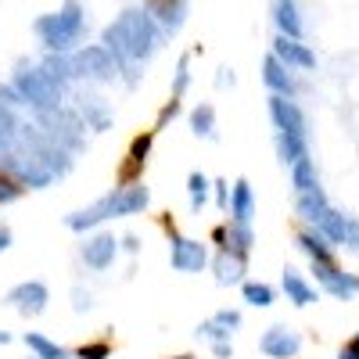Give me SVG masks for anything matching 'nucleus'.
Listing matches in <instances>:
<instances>
[{
    "instance_id": "9d476101",
    "label": "nucleus",
    "mask_w": 359,
    "mask_h": 359,
    "mask_svg": "<svg viewBox=\"0 0 359 359\" xmlns=\"http://www.w3.org/2000/svg\"><path fill=\"white\" fill-rule=\"evenodd\" d=\"M79 25H83L79 8H76V4H69L62 15L43 18V22H40V33H43L47 47H54V50H65V47H69V43L79 36Z\"/></svg>"
},
{
    "instance_id": "37998d69",
    "label": "nucleus",
    "mask_w": 359,
    "mask_h": 359,
    "mask_svg": "<svg viewBox=\"0 0 359 359\" xmlns=\"http://www.w3.org/2000/svg\"><path fill=\"white\" fill-rule=\"evenodd\" d=\"M0 345H11V334L8 331H0Z\"/></svg>"
},
{
    "instance_id": "0eeeda50",
    "label": "nucleus",
    "mask_w": 359,
    "mask_h": 359,
    "mask_svg": "<svg viewBox=\"0 0 359 359\" xmlns=\"http://www.w3.org/2000/svg\"><path fill=\"white\" fill-rule=\"evenodd\" d=\"M4 306H11L18 316L25 320H33V316H43L47 306H50V291L43 280H22L15 284L8 294H4Z\"/></svg>"
},
{
    "instance_id": "f8f14e48",
    "label": "nucleus",
    "mask_w": 359,
    "mask_h": 359,
    "mask_svg": "<svg viewBox=\"0 0 359 359\" xmlns=\"http://www.w3.org/2000/svg\"><path fill=\"white\" fill-rule=\"evenodd\" d=\"M151 144H155V130L133 137L130 151H126V162H123V169H118V184H144V169H147V158H151Z\"/></svg>"
},
{
    "instance_id": "423d86ee",
    "label": "nucleus",
    "mask_w": 359,
    "mask_h": 359,
    "mask_svg": "<svg viewBox=\"0 0 359 359\" xmlns=\"http://www.w3.org/2000/svg\"><path fill=\"white\" fill-rule=\"evenodd\" d=\"M40 126H43V133L57 144V147H65V151H79L83 147V130H86V123L79 115H72V111H62V108H54V111H43L40 115Z\"/></svg>"
},
{
    "instance_id": "58836bf2",
    "label": "nucleus",
    "mask_w": 359,
    "mask_h": 359,
    "mask_svg": "<svg viewBox=\"0 0 359 359\" xmlns=\"http://www.w3.org/2000/svg\"><path fill=\"white\" fill-rule=\"evenodd\" d=\"M338 359H359V334H355V338H348V341L341 345Z\"/></svg>"
},
{
    "instance_id": "2eb2a0df",
    "label": "nucleus",
    "mask_w": 359,
    "mask_h": 359,
    "mask_svg": "<svg viewBox=\"0 0 359 359\" xmlns=\"http://www.w3.org/2000/svg\"><path fill=\"white\" fill-rule=\"evenodd\" d=\"M111 198H115V219L140 216L151 205V191L144 184H118V187H111Z\"/></svg>"
},
{
    "instance_id": "4468645a",
    "label": "nucleus",
    "mask_w": 359,
    "mask_h": 359,
    "mask_svg": "<svg viewBox=\"0 0 359 359\" xmlns=\"http://www.w3.org/2000/svg\"><path fill=\"white\" fill-rule=\"evenodd\" d=\"M208 269H212V277H216L219 287H241L245 284V273H248V259L230 252V248H216Z\"/></svg>"
},
{
    "instance_id": "b1692460",
    "label": "nucleus",
    "mask_w": 359,
    "mask_h": 359,
    "mask_svg": "<svg viewBox=\"0 0 359 359\" xmlns=\"http://www.w3.org/2000/svg\"><path fill=\"white\" fill-rule=\"evenodd\" d=\"M187 198H191V212H194V216L208 205V198H212V180H208L201 169H194V172L187 176Z\"/></svg>"
},
{
    "instance_id": "72a5a7b5",
    "label": "nucleus",
    "mask_w": 359,
    "mask_h": 359,
    "mask_svg": "<svg viewBox=\"0 0 359 359\" xmlns=\"http://www.w3.org/2000/svg\"><path fill=\"white\" fill-rule=\"evenodd\" d=\"M212 201L219 212H230V180H212Z\"/></svg>"
},
{
    "instance_id": "a878e982",
    "label": "nucleus",
    "mask_w": 359,
    "mask_h": 359,
    "mask_svg": "<svg viewBox=\"0 0 359 359\" xmlns=\"http://www.w3.org/2000/svg\"><path fill=\"white\" fill-rule=\"evenodd\" d=\"M241 298L252 306V309H269L277 302V291L269 287V284H262V280H245L241 284Z\"/></svg>"
},
{
    "instance_id": "39448f33",
    "label": "nucleus",
    "mask_w": 359,
    "mask_h": 359,
    "mask_svg": "<svg viewBox=\"0 0 359 359\" xmlns=\"http://www.w3.org/2000/svg\"><path fill=\"white\" fill-rule=\"evenodd\" d=\"M165 233H169V266L176 273H201L208 269L212 255H208V245L205 241H194V237H184L169 219H162Z\"/></svg>"
},
{
    "instance_id": "412c9836",
    "label": "nucleus",
    "mask_w": 359,
    "mask_h": 359,
    "mask_svg": "<svg viewBox=\"0 0 359 359\" xmlns=\"http://www.w3.org/2000/svg\"><path fill=\"white\" fill-rule=\"evenodd\" d=\"M277 57L287 65V69H313L316 65V57L298 43V40H291V36H280L277 40Z\"/></svg>"
},
{
    "instance_id": "9b49d317",
    "label": "nucleus",
    "mask_w": 359,
    "mask_h": 359,
    "mask_svg": "<svg viewBox=\"0 0 359 359\" xmlns=\"http://www.w3.org/2000/svg\"><path fill=\"white\" fill-rule=\"evenodd\" d=\"M259 352L266 359H298V352H302V334L291 331V327H284V323H273V327L262 331Z\"/></svg>"
},
{
    "instance_id": "4be33fe9",
    "label": "nucleus",
    "mask_w": 359,
    "mask_h": 359,
    "mask_svg": "<svg viewBox=\"0 0 359 359\" xmlns=\"http://www.w3.org/2000/svg\"><path fill=\"white\" fill-rule=\"evenodd\" d=\"M223 248H230V252H237V255H252V248H255V230L252 226H245V223H233V219H226V245Z\"/></svg>"
},
{
    "instance_id": "aec40b11",
    "label": "nucleus",
    "mask_w": 359,
    "mask_h": 359,
    "mask_svg": "<svg viewBox=\"0 0 359 359\" xmlns=\"http://www.w3.org/2000/svg\"><path fill=\"white\" fill-rule=\"evenodd\" d=\"M262 79H266V86L273 90V94H280V97H291V94H294V79H291L287 65L280 62L277 54L266 62V72H262Z\"/></svg>"
},
{
    "instance_id": "6ab92c4d",
    "label": "nucleus",
    "mask_w": 359,
    "mask_h": 359,
    "mask_svg": "<svg viewBox=\"0 0 359 359\" xmlns=\"http://www.w3.org/2000/svg\"><path fill=\"white\" fill-rule=\"evenodd\" d=\"M294 245L302 248L306 255H309V262H338V255H334V245L327 241L323 233H316V230H309V226H302L294 233Z\"/></svg>"
},
{
    "instance_id": "f3484780",
    "label": "nucleus",
    "mask_w": 359,
    "mask_h": 359,
    "mask_svg": "<svg viewBox=\"0 0 359 359\" xmlns=\"http://www.w3.org/2000/svg\"><path fill=\"white\" fill-rule=\"evenodd\" d=\"M230 219L245 223V226H252V219H255V191L245 176H237L230 187Z\"/></svg>"
},
{
    "instance_id": "1a4fd4ad",
    "label": "nucleus",
    "mask_w": 359,
    "mask_h": 359,
    "mask_svg": "<svg viewBox=\"0 0 359 359\" xmlns=\"http://www.w3.org/2000/svg\"><path fill=\"white\" fill-rule=\"evenodd\" d=\"M118 252H123V245H118V237H115V233L94 230V233H90L86 241H83L79 259H83L90 269H97V273H104V269H111V266H115Z\"/></svg>"
},
{
    "instance_id": "2f4dec72",
    "label": "nucleus",
    "mask_w": 359,
    "mask_h": 359,
    "mask_svg": "<svg viewBox=\"0 0 359 359\" xmlns=\"http://www.w3.org/2000/svg\"><path fill=\"white\" fill-rule=\"evenodd\" d=\"M111 355V341H83L79 348H72V359H108Z\"/></svg>"
},
{
    "instance_id": "c9c22d12",
    "label": "nucleus",
    "mask_w": 359,
    "mask_h": 359,
    "mask_svg": "<svg viewBox=\"0 0 359 359\" xmlns=\"http://www.w3.org/2000/svg\"><path fill=\"white\" fill-rule=\"evenodd\" d=\"M187 83H191V72H187V57H184V62H180V69H176V79H172V97H176V101L184 97Z\"/></svg>"
},
{
    "instance_id": "20e7f679",
    "label": "nucleus",
    "mask_w": 359,
    "mask_h": 359,
    "mask_svg": "<svg viewBox=\"0 0 359 359\" xmlns=\"http://www.w3.org/2000/svg\"><path fill=\"white\" fill-rule=\"evenodd\" d=\"M15 90L22 94V101H25L29 108H36L40 115H43V111H54V108H62V83H57L50 72H40V69L18 72Z\"/></svg>"
},
{
    "instance_id": "e433bc0d",
    "label": "nucleus",
    "mask_w": 359,
    "mask_h": 359,
    "mask_svg": "<svg viewBox=\"0 0 359 359\" xmlns=\"http://www.w3.org/2000/svg\"><path fill=\"white\" fill-rule=\"evenodd\" d=\"M72 309L76 313H90V309H94V294L83 291V287H72Z\"/></svg>"
},
{
    "instance_id": "dca6fc26",
    "label": "nucleus",
    "mask_w": 359,
    "mask_h": 359,
    "mask_svg": "<svg viewBox=\"0 0 359 359\" xmlns=\"http://www.w3.org/2000/svg\"><path fill=\"white\" fill-rule=\"evenodd\" d=\"M280 287H284V294H287V302H291V306H298V309L313 306V302H316V294H320V287H316L313 280H306V273H298L294 266H284Z\"/></svg>"
},
{
    "instance_id": "4c0bfd02",
    "label": "nucleus",
    "mask_w": 359,
    "mask_h": 359,
    "mask_svg": "<svg viewBox=\"0 0 359 359\" xmlns=\"http://www.w3.org/2000/svg\"><path fill=\"white\" fill-rule=\"evenodd\" d=\"M118 245H123L126 255H137V252H140V237H137V233H123V237H118Z\"/></svg>"
},
{
    "instance_id": "ea45409f",
    "label": "nucleus",
    "mask_w": 359,
    "mask_h": 359,
    "mask_svg": "<svg viewBox=\"0 0 359 359\" xmlns=\"http://www.w3.org/2000/svg\"><path fill=\"white\" fill-rule=\"evenodd\" d=\"M11 241H15V233H11V226H8V223H0V255H4V252L11 248Z\"/></svg>"
},
{
    "instance_id": "5701e85b",
    "label": "nucleus",
    "mask_w": 359,
    "mask_h": 359,
    "mask_svg": "<svg viewBox=\"0 0 359 359\" xmlns=\"http://www.w3.org/2000/svg\"><path fill=\"white\" fill-rule=\"evenodd\" d=\"M25 348L33 352V355H40V359H72L69 348H62L57 341H50V338L40 334V331H25Z\"/></svg>"
},
{
    "instance_id": "f03ea898",
    "label": "nucleus",
    "mask_w": 359,
    "mask_h": 359,
    "mask_svg": "<svg viewBox=\"0 0 359 359\" xmlns=\"http://www.w3.org/2000/svg\"><path fill=\"white\" fill-rule=\"evenodd\" d=\"M269 118H273V130H277V155L280 162L291 169L294 162L309 158V123L302 108H298L291 97L273 94L269 97Z\"/></svg>"
},
{
    "instance_id": "cd10ccee",
    "label": "nucleus",
    "mask_w": 359,
    "mask_h": 359,
    "mask_svg": "<svg viewBox=\"0 0 359 359\" xmlns=\"http://www.w3.org/2000/svg\"><path fill=\"white\" fill-rule=\"evenodd\" d=\"M22 194H25L22 180H15L8 169H0V208H4V205H15Z\"/></svg>"
},
{
    "instance_id": "c03bdc74",
    "label": "nucleus",
    "mask_w": 359,
    "mask_h": 359,
    "mask_svg": "<svg viewBox=\"0 0 359 359\" xmlns=\"http://www.w3.org/2000/svg\"><path fill=\"white\" fill-rule=\"evenodd\" d=\"M172 359H198V355H172Z\"/></svg>"
},
{
    "instance_id": "7ed1b4c3",
    "label": "nucleus",
    "mask_w": 359,
    "mask_h": 359,
    "mask_svg": "<svg viewBox=\"0 0 359 359\" xmlns=\"http://www.w3.org/2000/svg\"><path fill=\"white\" fill-rule=\"evenodd\" d=\"M104 43L118 54V62H140L155 50V25L144 11H130L104 33Z\"/></svg>"
},
{
    "instance_id": "f704fd0d",
    "label": "nucleus",
    "mask_w": 359,
    "mask_h": 359,
    "mask_svg": "<svg viewBox=\"0 0 359 359\" xmlns=\"http://www.w3.org/2000/svg\"><path fill=\"white\" fill-rule=\"evenodd\" d=\"M176 115H180V101L172 97V101H165V108H162V111H158V118H155V133H158V130H165Z\"/></svg>"
},
{
    "instance_id": "f257e3e1",
    "label": "nucleus",
    "mask_w": 359,
    "mask_h": 359,
    "mask_svg": "<svg viewBox=\"0 0 359 359\" xmlns=\"http://www.w3.org/2000/svg\"><path fill=\"white\" fill-rule=\"evenodd\" d=\"M294 212L302 216V223H306L309 230L323 233L334 248H352V252H359V223L348 219L345 212H338V208L327 201L323 187L306 191V194H294Z\"/></svg>"
},
{
    "instance_id": "79ce46f5",
    "label": "nucleus",
    "mask_w": 359,
    "mask_h": 359,
    "mask_svg": "<svg viewBox=\"0 0 359 359\" xmlns=\"http://www.w3.org/2000/svg\"><path fill=\"white\" fill-rule=\"evenodd\" d=\"M212 245H216V248H223V245H226V223H219V226L212 230Z\"/></svg>"
},
{
    "instance_id": "473e14b6",
    "label": "nucleus",
    "mask_w": 359,
    "mask_h": 359,
    "mask_svg": "<svg viewBox=\"0 0 359 359\" xmlns=\"http://www.w3.org/2000/svg\"><path fill=\"white\" fill-rule=\"evenodd\" d=\"M212 320H216L219 327H226L230 334L241 331V309H219V313H212Z\"/></svg>"
},
{
    "instance_id": "6e6552de",
    "label": "nucleus",
    "mask_w": 359,
    "mask_h": 359,
    "mask_svg": "<svg viewBox=\"0 0 359 359\" xmlns=\"http://www.w3.org/2000/svg\"><path fill=\"white\" fill-rule=\"evenodd\" d=\"M313 280H316V287L323 294L341 298V302H348V298L359 294V277L355 273H345L338 262H313Z\"/></svg>"
},
{
    "instance_id": "393cba45",
    "label": "nucleus",
    "mask_w": 359,
    "mask_h": 359,
    "mask_svg": "<svg viewBox=\"0 0 359 359\" xmlns=\"http://www.w3.org/2000/svg\"><path fill=\"white\" fill-rule=\"evenodd\" d=\"M18 140H22V133H18V118L11 115L8 104H0V158L11 155Z\"/></svg>"
},
{
    "instance_id": "bb28decb",
    "label": "nucleus",
    "mask_w": 359,
    "mask_h": 359,
    "mask_svg": "<svg viewBox=\"0 0 359 359\" xmlns=\"http://www.w3.org/2000/svg\"><path fill=\"white\" fill-rule=\"evenodd\" d=\"M191 130L201 140H216V111H212V104H198L191 111Z\"/></svg>"
},
{
    "instance_id": "c85d7f7f",
    "label": "nucleus",
    "mask_w": 359,
    "mask_h": 359,
    "mask_svg": "<svg viewBox=\"0 0 359 359\" xmlns=\"http://www.w3.org/2000/svg\"><path fill=\"white\" fill-rule=\"evenodd\" d=\"M277 22H280V29H284V36L298 40V33H302V22H298V15H294V8L287 4V0H280V4H277Z\"/></svg>"
},
{
    "instance_id": "7c9ffc66",
    "label": "nucleus",
    "mask_w": 359,
    "mask_h": 359,
    "mask_svg": "<svg viewBox=\"0 0 359 359\" xmlns=\"http://www.w3.org/2000/svg\"><path fill=\"white\" fill-rule=\"evenodd\" d=\"M198 338H205L208 345H219V341H230L233 334L226 331V327H219L212 316H208V320H201V323H198Z\"/></svg>"
},
{
    "instance_id": "ddd939ff",
    "label": "nucleus",
    "mask_w": 359,
    "mask_h": 359,
    "mask_svg": "<svg viewBox=\"0 0 359 359\" xmlns=\"http://www.w3.org/2000/svg\"><path fill=\"white\" fill-rule=\"evenodd\" d=\"M108 219H115V198H111V191H108L104 198H97L94 205L79 208V212H69V216H65V226H69L72 233H90V230H97V226L108 223Z\"/></svg>"
},
{
    "instance_id": "c756f323",
    "label": "nucleus",
    "mask_w": 359,
    "mask_h": 359,
    "mask_svg": "<svg viewBox=\"0 0 359 359\" xmlns=\"http://www.w3.org/2000/svg\"><path fill=\"white\" fill-rule=\"evenodd\" d=\"M83 123L94 130V133H104L111 126V115L101 108V104H83Z\"/></svg>"
},
{
    "instance_id": "a211bd4d",
    "label": "nucleus",
    "mask_w": 359,
    "mask_h": 359,
    "mask_svg": "<svg viewBox=\"0 0 359 359\" xmlns=\"http://www.w3.org/2000/svg\"><path fill=\"white\" fill-rule=\"evenodd\" d=\"M76 72L79 76H90V79H111L115 62L108 57L104 47H86L83 54H76Z\"/></svg>"
},
{
    "instance_id": "a19ab883",
    "label": "nucleus",
    "mask_w": 359,
    "mask_h": 359,
    "mask_svg": "<svg viewBox=\"0 0 359 359\" xmlns=\"http://www.w3.org/2000/svg\"><path fill=\"white\" fill-rule=\"evenodd\" d=\"M212 355H216V359H233V341H219V345H212Z\"/></svg>"
}]
</instances>
